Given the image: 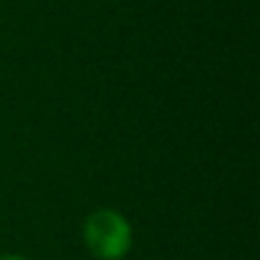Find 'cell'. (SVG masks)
<instances>
[{
    "mask_svg": "<svg viewBox=\"0 0 260 260\" xmlns=\"http://www.w3.org/2000/svg\"><path fill=\"white\" fill-rule=\"evenodd\" d=\"M82 242L96 260H123L133 249V226L114 208H96L82 221Z\"/></svg>",
    "mask_w": 260,
    "mask_h": 260,
    "instance_id": "6da1fadb",
    "label": "cell"
},
{
    "mask_svg": "<svg viewBox=\"0 0 260 260\" xmlns=\"http://www.w3.org/2000/svg\"><path fill=\"white\" fill-rule=\"evenodd\" d=\"M0 260H27L21 253H0Z\"/></svg>",
    "mask_w": 260,
    "mask_h": 260,
    "instance_id": "7a4b0ae2",
    "label": "cell"
}]
</instances>
